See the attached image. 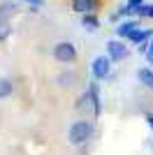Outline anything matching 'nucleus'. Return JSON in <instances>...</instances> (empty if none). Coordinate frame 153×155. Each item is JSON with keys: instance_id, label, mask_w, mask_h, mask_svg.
I'll return each mask as SVG.
<instances>
[{"instance_id": "a211bd4d", "label": "nucleus", "mask_w": 153, "mask_h": 155, "mask_svg": "<svg viewBox=\"0 0 153 155\" xmlns=\"http://www.w3.org/2000/svg\"><path fill=\"white\" fill-rule=\"evenodd\" d=\"M127 5L132 7L134 12H137V9H139V7H141V5H144V2H141V0H127Z\"/></svg>"}, {"instance_id": "39448f33", "label": "nucleus", "mask_w": 153, "mask_h": 155, "mask_svg": "<svg viewBox=\"0 0 153 155\" xmlns=\"http://www.w3.org/2000/svg\"><path fill=\"white\" fill-rule=\"evenodd\" d=\"M72 9L79 12L81 16L83 14H93L97 9V0H72Z\"/></svg>"}, {"instance_id": "4468645a", "label": "nucleus", "mask_w": 153, "mask_h": 155, "mask_svg": "<svg viewBox=\"0 0 153 155\" xmlns=\"http://www.w3.org/2000/svg\"><path fill=\"white\" fill-rule=\"evenodd\" d=\"M134 14H137V16H141V19H153V5H141Z\"/></svg>"}, {"instance_id": "6ab92c4d", "label": "nucleus", "mask_w": 153, "mask_h": 155, "mask_svg": "<svg viewBox=\"0 0 153 155\" xmlns=\"http://www.w3.org/2000/svg\"><path fill=\"white\" fill-rule=\"evenodd\" d=\"M146 123H148V127H151V132H153V114H146Z\"/></svg>"}, {"instance_id": "20e7f679", "label": "nucleus", "mask_w": 153, "mask_h": 155, "mask_svg": "<svg viewBox=\"0 0 153 155\" xmlns=\"http://www.w3.org/2000/svg\"><path fill=\"white\" fill-rule=\"evenodd\" d=\"M107 56L111 60H123L127 56V49L123 42H118V39H109L107 42Z\"/></svg>"}, {"instance_id": "aec40b11", "label": "nucleus", "mask_w": 153, "mask_h": 155, "mask_svg": "<svg viewBox=\"0 0 153 155\" xmlns=\"http://www.w3.org/2000/svg\"><path fill=\"white\" fill-rule=\"evenodd\" d=\"M25 2H30V5H35V7H39V5H42V0H25Z\"/></svg>"}, {"instance_id": "f3484780", "label": "nucleus", "mask_w": 153, "mask_h": 155, "mask_svg": "<svg viewBox=\"0 0 153 155\" xmlns=\"http://www.w3.org/2000/svg\"><path fill=\"white\" fill-rule=\"evenodd\" d=\"M146 60H148V63H153V39L148 42V49H146Z\"/></svg>"}, {"instance_id": "7ed1b4c3", "label": "nucleus", "mask_w": 153, "mask_h": 155, "mask_svg": "<svg viewBox=\"0 0 153 155\" xmlns=\"http://www.w3.org/2000/svg\"><path fill=\"white\" fill-rule=\"evenodd\" d=\"M90 70H93V77L95 79H107L109 72H111V58L109 56H97L90 65Z\"/></svg>"}, {"instance_id": "1a4fd4ad", "label": "nucleus", "mask_w": 153, "mask_h": 155, "mask_svg": "<svg viewBox=\"0 0 153 155\" xmlns=\"http://www.w3.org/2000/svg\"><path fill=\"white\" fill-rule=\"evenodd\" d=\"M81 26L86 28V30H97V28H100V21H97V16L95 14H83L81 16Z\"/></svg>"}, {"instance_id": "9b49d317", "label": "nucleus", "mask_w": 153, "mask_h": 155, "mask_svg": "<svg viewBox=\"0 0 153 155\" xmlns=\"http://www.w3.org/2000/svg\"><path fill=\"white\" fill-rule=\"evenodd\" d=\"M12 91H14L12 81H7V79H0V100H2V97H9V95H12Z\"/></svg>"}, {"instance_id": "f8f14e48", "label": "nucleus", "mask_w": 153, "mask_h": 155, "mask_svg": "<svg viewBox=\"0 0 153 155\" xmlns=\"http://www.w3.org/2000/svg\"><path fill=\"white\" fill-rule=\"evenodd\" d=\"M16 12V5L14 2H0V19H7L9 14Z\"/></svg>"}, {"instance_id": "6e6552de", "label": "nucleus", "mask_w": 153, "mask_h": 155, "mask_svg": "<svg viewBox=\"0 0 153 155\" xmlns=\"http://www.w3.org/2000/svg\"><path fill=\"white\" fill-rule=\"evenodd\" d=\"M137 28H139V23H137V21H123V23H118V28H116V35H118V37H130V35H132L134 30H137Z\"/></svg>"}, {"instance_id": "f257e3e1", "label": "nucleus", "mask_w": 153, "mask_h": 155, "mask_svg": "<svg viewBox=\"0 0 153 155\" xmlns=\"http://www.w3.org/2000/svg\"><path fill=\"white\" fill-rule=\"evenodd\" d=\"M93 137V123L88 120H76L70 125V132H67V139H70L72 146H83Z\"/></svg>"}, {"instance_id": "0eeeda50", "label": "nucleus", "mask_w": 153, "mask_h": 155, "mask_svg": "<svg viewBox=\"0 0 153 155\" xmlns=\"http://www.w3.org/2000/svg\"><path fill=\"white\" fill-rule=\"evenodd\" d=\"M153 37V32L151 30H148V28H137V30H134L132 32V35H130V37H127V39H130V42H134V44H146V42H148V39H151Z\"/></svg>"}, {"instance_id": "423d86ee", "label": "nucleus", "mask_w": 153, "mask_h": 155, "mask_svg": "<svg viewBox=\"0 0 153 155\" xmlns=\"http://www.w3.org/2000/svg\"><path fill=\"white\" fill-rule=\"evenodd\" d=\"M88 95H90V102H93V114H95V116H100L102 104H100V88H97L95 81H90V86H88Z\"/></svg>"}, {"instance_id": "9d476101", "label": "nucleus", "mask_w": 153, "mask_h": 155, "mask_svg": "<svg viewBox=\"0 0 153 155\" xmlns=\"http://www.w3.org/2000/svg\"><path fill=\"white\" fill-rule=\"evenodd\" d=\"M137 77H139V81L146 86L148 91H153V72L148 70V67H141V70L137 72Z\"/></svg>"}, {"instance_id": "f03ea898", "label": "nucleus", "mask_w": 153, "mask_h": 155, "mask_svg": "<svg viewBox=\"0 0 153 155\" xmlns=\"http://www.w3.org/2000/svg\"><path fill=\"white\" fill-rule=\"evenodd\" d=\"M53 58L58 60V63H65L70 65L76 60V49L72 42H58L56 46H53Z\"/></svg>"}, {"instance_id": "dca6fc26", "label": "nucleus", "mask_w": 153, "mask_h": 155, "mask_svg": "<svg viewBox=\"0 0 153 155\" xmlns=\"http://www.w3.org/2000/svg\"><path fill=\"white\" fill-rule=\"evenodd\" d=\"M58 81H60V86H67V88H70V86L74 84V74H72V72H67V74H60V77H58Z\"/></svg>"}, {"instance_id": "ddd939ff", "label": "nucleus", "mask_w": 153, "mask_h": 155, "mask_svg": "<svg viewBox=\"0 0 153 155\" xmlns=\"http://www.w3.org/2000/svg\"><path fill=\"white\" fill-rule=\"evenodd\" d=\"M9 35H12V26H9V21H7V19H0V42L7 39Z\"/></svg>"}, {"instance_id": "2eb2a0df", "label": "nucleus", "mask_w": 153, "mask_h": 155, "mask_svg": "<svg viewBox=\"0 0 153 155\" xmlns=\"http://www.w3.org/2000/svg\"><path fill=\"white\" fill-rule=\"evenodd\" d=\"M88 104L93 107V102H90V95H88V91H86V93H83L81 97H79V102H76V109H86Z\"/></svg>"}]
</instances>
